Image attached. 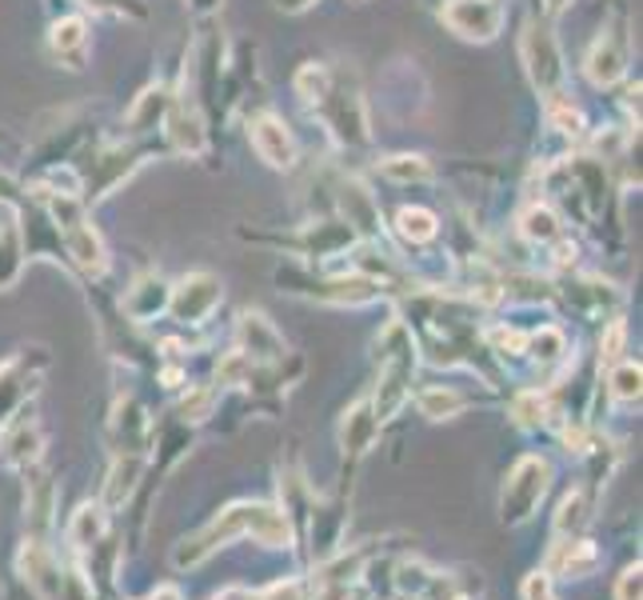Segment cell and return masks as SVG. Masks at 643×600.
<instances>
[{
	"label": "cell",
	"instance_id": "6da1fadb",
	"mask_svg": "<svg viewBox=\"0 0 643 600\" xmlns=\"http://www.w3.org/2000/svg\"><path fill=\"white\" fill-rule=\"evenodd\" d=\"M240 537H252L264 548H292L296 545V525L281 505H260V501H236L220 516H212L200 533L177 545V569H197L217 548L232 545Z\"/></svg>",
	"mask_w": 643,
	"mask_h": 600
},
{
	"label": "cell",
	"instance_id": "7a4b0ae2",
	"mask_svg": "<svg viewBox=\"0 0 643 600\" xmlns=\"http://www.w3.org/2000/svg\"><path fill=\"white\" fill-rule=\"evenodd\" d=\"M412 369H415V345L404 320H392L380 337V380H376L372 412L376 421H392L396 412L404 409V400L412 397Z\"/></svg>",
	"mask_w": 643,
	"mask_h": 600
},
{
	"label": "cell",
	"instance_id": "3957f363",
	"mask_svg": "<svg viewBox=\"0 0 643 600\" xmlns=\"http://www.w3.org/2000/svg\"><path fill=\"white\" fill-rule=\"evenodd\" d=\"M551 488V464L544 456H519L512 473L504 476V493H499V520L504 525H524L536 516L540 501Z\"/></svg>",
	"mask_w": 643,
	"mask_h": 600
},
{
	"label": "cell",
	"instance_id": "277c9868",
	"mask_svg": "<svg viewBox=\"0 0 643 600\" xmlns=\"http://www.w3.org/2000/svg\"><path fill=\"white\" fill-rule=\"evenodd\" d=\"M524 64H528V76L531 85L540 88L548 96H563V61H560V49H556V36L540 24H528L524 32Z\"/></svg>",
	"mask_w": 643,
	"mask_h": 600
},
{
	"label": "cell",
	"instance_id": "5b68a950",
	"mask_svg": "<svg viewBox=\"0 0 643 600\" xmlns=\"http://www.w3.org/2000/svg\"><path fill=\"white\" fill-rule=\"evenodd\" d=\"M224 301V288L212 273H192L185 276L172 296H168V313L177 316L180 325H204L208 316L217 313V305Z\"/></svg>",
	"mask_w": 643,
	"mask_h": 600
},
{
	"label": "cell",
	"instance_id": "8992f818",
	"mask_svg": "<svg viewBox=\"0 0 643 600\" xmlns=\"http://www.w3.org/2000/svg\"><path fill=\"white\" fill-rule=\"evenodd\" d=\"M444 24L464 41H492L504 24V9L496 0H447Z\"/></svg>",
	"mask_w": 643,
	"mask_h": 600
},
{
	"label": "cell",
	"instance_id": "52a82bcc",
	"mask_svg": "<svg viewBox=\"0 0 643 600\" xmlns=\"http://www.w3.org/2000/svg\"><path fill=\"white\" fill-rule=\"evenodd\" d=\"M603 565V552L592 545V540L583 537H560L556 545H551L548 552V565H544V572H548L551 580H588L595 569Z\"/></svg>",
	"mask_w": 643,
	"mask_h": 600
},
{
	"label": "cell",
	"instance_id": "ba28073f",
	"mask_svg": "<svg viewBox=\"0 0 643 600\" xmlns=\"http://www.w3.org/2000/svg\"><path fill=\"white\" fill-rule=\"evenodd\" d=\"M32 352H36V357L21 352V357H12V360H4V365H0V421H9L12 412H17L24 400H29L32 380H36V372L44 369L41 348H32Z\"/></svg>",
	"mask_w": 643,
	"mask_h": 600
},
{
	"label": "cell",
	"instance_id": "9c48e42d",
	"mask_svg": "<svg viewBox=\"0 0 643 600\" xmlns=\"http://www.w3.org/2000/svg\"><path fill=\"white\" fill-rule=\"evenodd\" d=\"M236 340H240V352L252 360V365H276L284 360V337L272 328V320L264 313H244L236 325Z\"/></svg>",
	"mask_w": 643,
	"mask_h": 600
},
{
	"label": "cell",
	"instance_id": "30bf717a",
	"mask_svg": "<svg viewBox=\"0 0 643 600\" xmlns=\"http://www.w3.org/2000/svg\"><path fill=\"white\" fill-rule=\"evenodd\" d=\"M252 148L268 169H292L296 165V140L276 116H256L252 120Z\"/></svg>",
	"mask_w": 643,
	"mask_h": 600
},
{
	"label": "cell",
	"instance_id": "8fae6325",
	"mask_svg": "<svg viewBox=\"0 0 643 600\" xmlns=\"http://www.w3.org/2000/svg\"><path fill=\"white\" fill-rule=\"evenodd\" d=\"M41 449H44L41 424L32 421L29 412H21V421H12L4 441H0V461L9 464V469H36Z\"/></svg>",
	"mask_w": 643,
	"mask_h": 600
},
{
	"label": "cell",
	"instance_id": "7c38bea8",
	"mask_svg": "<svg viewBox=\"0 0 643 600\" xmlns=\"http://www.w3.org/2000/svg\"><path fill=\"white\" fill-rule=\"evenodd\" d=\"M108 429H113L116 453H145V449H148V436H152V421H148L145 409H140V404H136L133 397L116 400Z\"/></svg>",
	"mask_w": 643,
	"mask_h": 600
},
{
	"label": "cell",
	"instance_id": "4fadbf2b",
	"mask_svg": "<svg viewBox=\"0 0 643 600\" xmlns=\"http://www.w3.org/2000/svg\"><path fill=\"white\" fill-rule=\"evenodd\" d=\"M68 548H73L76 557L88 560L96 548L108 540V508L104 505H81L68 520V533H64Z\"/></svg>",
	"mask_w": 643,
	"mask_h": 600
},
{
	"label": "cell",
	"instance_id": "5bb4252c",
	"mask_svg": "<svg viewBox=\"0 0 643 600\" xmlns=\"http://www.w3.org/2000/svg\"><path fill=\"white\" fill-rule=\"evenodd\" d=\"M61 236H64V253L73 256V261L81 264L88 276H101L104 269H108V256H104L101 232L88 224V217H84V221H76V224H64Z\"/></svg>",
	"mask_w": 643,
	"mask_h": 600
},
{
	"label": "cell",
	"instance_id": "9a60e30c",
	"mask_svg": "<svg viewBox=\"0 0 643 600\" xmlns=\"http://www.w3.org/2000/svg\"><path fill=\"white\" fill-rule=\"evenodd\" d=\"M376 429H380V421H376V412H372V400H356L352 409L344 412V421H340V449H344V456L360 461V456L376 444Z\"/></svg>",
	"mask_w": 643,
	"mask_h": 600
},
{
	"label": "cell",
	"instance_id": "2e32d148",
	"mask_svg": "<svg viewBox=\"0 0 643 600\" xmlns=\"http://www.w3.org/2000/svg\"><path fill=\"white\" fill-rule=\"evenodd\" d=\"M49 49L68 69H84V61H88V24L81 17H61L49 32Z\"/></svg>",
	"mask_w": 643,
	"mask_h": 600
},
{
	"label": "cell",
	"instance_id": "e0dca14e",
	"mask_svg": "<svg viewBox=\"0 0 643 600\" xmlns=\"http://www.w3.org/2000/svg\"><path fill=\"white\" fill-rule=\"evenodd\" d=\"M168 296H172V288L160 276H140L125 293V313L133 316L136 325H148V320L168 313Z\"/></svg>",
	"mask_w": 643,
	"mask_h": 600
},
{
	"label": "cell",
	"instance_id": "ac0fdd59",
	"mask_svg": "<svg viewBox=\"0 0 643 600\" xmlns=\"http://www.w3.org/2000/svg\"><path fill=\"white\" fill-rule=\"evenodd\" d=\"M140 476H145V453H116L108 485H104V508L128 505V496L136 493Z\"/></svg>",
	"mask_w": 643,
	"mask_h": 600
},
{
	"label": "cell",
	"instance_id": "d6986e66",
	"mask_svg": "<svg viewBox=\"0 0 643 600\" xmlns=\"http://www.w3.org/2000/svg\"><path fill=\"white\" fill-rule=\"evenodd\" d=\"M623 69H628V49H623V41L620 36H600L595 49L588 53V76H592V85L612 88L623 76Z\"/></svg>",
	"mask_w": 643,
	"mask_h": 600
},
{
	"label": "cell",
	"instance_id": "ffe728a7",
	"mask_svg": "<svg viewBox=\"0 0 643 600\" xmlns=\"http://www.w3.org/2000/svg\"><path fill=\"white\" fill-rule=\"evenodd\" d=\"M415 409L428 421H452V417H460L467 409V397L456 389H444V385H432V389L415 392Z\"/></svg>",
	"mask_w": 643,
	"mask_h": 600
},
{
	"label": "cell",
	"instance_id": "44dd1931",
	"mask_svg": "<svg viewBox=\"0 0 643 600\" xmlns=\"http://www.w3.org/2000/svg\"><path fill=\"white\" fill-rule=\"evenodd\" d=\"M52 508H56V485L49 481V473H41L36 481H29V493H24V513H29L36 537L52 525Z\"/></svg>",
	"mask_w": 643,
	"mask_h": 600
},
{
	"label": "cell",
	"instance_id": "7402d4cb",
	"mask_svg": "<svg viewBox=\"0 0 643 600\" xmlns=\"http://www.w3.org/2000/svg\"><path fill=\"white\" fill-rule=\"evenodd\" d=\"M168 105H172V96H168L165 88H148V93L133 105V113H128V128H133V133H152L156 125H165Z\"/></svg>",
	"mask_w": 643,
	"mask_h": 600
},
{
	"label": "cell",
	"instance_id": "603a6c76",
	"mask_svg": "<svg viewBox=\"0 0 643 600\" xmlns=\"http://www.w3.org/2000/svg\"><path fill=\"white\" fill-rule=\"evenodd\" d=\"M588 520H592V505H588V496H583L580 488L563 496L560 513H556V533H560V537H583Z\"/></svg>",
	"mask_w": 643,
	"mask_h": 600
},
{
	"label": "cell",
	"instance_id": "cb8c5ba5",
	"mask_svg": "<svg viewBox=\"0 0 643 600\" xmlns=\"http://www.w3.org/2000/svg\"><path fill=\"white\" fill-rule=\"evenodd\" d=\"M396 232H400L408 244H428V241H436L440 221H436V212H428V209H404L396 217Z\"/></svg>",
	"mask_w": 643,
	"mask_h": 600
},
{
	"label": "cell",
	"instance_id": "d4e9b609",
	"mask_svg": "<svg viewBox=\"0 0 643 600\" xmlns=\"http://www.w3.org/2000/svg\"><path fill=\"white\" fill-rule=\"evenodd\" d=\"M21 264H24L21 232H17V224H4V229H0V288L17 285Z\"/></svg>",
	"mask_w": 643,
	"mask_h": 600
},
{
	"label": "cell",
	"instance_id": "484cf974",
	"mask_svg": "<svg viewBox=\"0 0 643 600\" xmlns=\"http://www.w3.org/2000/svg\"><path fill=\"white\" fill-rule=\"evenodd\" d=\"M344 212H348V224H360L363 232L380 229V212H376V200L360 189V185H344Z\"/></svg>",
	"mask_w": 643,
	"mask_h": 600
},
{
	"label": "cell",
	"instance_id": "4316f807",
	"mask_svg": "<svg viewBox=\"0 0 643 600\" xmlns=\"http://www.w3.org/2000/svg\"><path fill=\"white\" fill-rule=\"evenodd\" d=\"M524 236H528V241H540V244L560 241V221H556V212L544 209V204L524 212Z\"/></svg>",
	"mask_w": 643,
	"mask_h": 600
},
{
	"label": "cell",
	"instance_id": "83f0119b",
	"mask_svg": "<svg viewBox=\"0 0 643 600\" xmlns=\"http://www.w3.org/2000/svg\"><path fill=\"white\" fill-rule=\"evenodd\" d=\"M640 380H643V369L635 360H620L612 369V397L623 400V404H635L640 400Z\"/></svg>",
	"mask_w": 643,
	"mask_h": 600
},
{
	"label": "cell",
	"instance_id": "f1b7e54d",
	"mask_svg": "<svg viewBox=\"0 0 643 600\" xmlns=\"http://www.w3.org/2000/svg\"><path fill=\"white\" fill-rule=\"evenodd\" d=\"M563 352H568V340H563L560 328H540V333L531 337V357L544 360V365H551V360H560Z\"/></svg>",
	"mask_w": 643,
	"mask_h": 600
},
{
	"label": "cell",
	"instance_id": "f546056e",
	"mask_svg": "<svg viewBox=\"0 0 643 600\" xmlns=\"http://www.w3.org/2000/svg\"><path fill=\"white\" fill-rule=\"evenodd\" d=\"M380 169H384V177H392V180H428L432 177L424 157H388Z\"/></svg>",
	"mask_w": 643,
	"mask_h": 600
},
{
	"label": "cell",
	"instance_id": "4dcf8cb0",
	"mask_svg": "<svg viewBox=\"0 0 643 600\" xmlns=\"http://www.w3.org/2000/svg\"><path fill=\"white\" fill-rule=\"evenodd\" d=\"M612 600H643V565H628V569L615 577V592Z\"/></svg>",
	"mask_w": 643,
	"mask_h": 600
},
{
	"label": "cell",
	"instance_id": "1f68e13d",
	"mask_svg": "<svg viewBox=\"0 0 643 600\" xmlns=\"http://www.w3.org/2000/svg\"><path fill=\"white\" fill-rule=\"evenodd\" d=\"M524 600H560L556 597V585H551V577L544 569H536V572H528V580H524Z\"/></svg>",
	"mask_w": 643,
	"mask_h": 600
},
{
	"label": "cell",
	"instance_id": "d6a6232c",
	"mask_svg": "<svg viewBox=\"0 0 643 600\" xmlns=\"http://www.w3.org/2000/svg\"><path fill=\"white\" fill-rule=\"evenodd\" d=\"M212 400H217V392L212 389L192 392V397H185V404H180V417H185V421H204L208 409H212Z\"/></svg>",
	"mask_w": 643,
	"mask_h": 600
},
{
	"label": "cell",
	"instance_id": "836d02e7",
	"mask_svg": "<svg viewBox=\"0 0 643 600\" xmlns=\"http://www.w3.org/2000/svg\"><path fill=\"white\" fill-rule=\"evenodd\" d=\"M623 357V320H615L603 337V360H620Z\"/></svg>",
	"mask_w": 643,
	"mask_h": 600
},
{
	"label": "cell",
	"instance_id": "e575fe53",
	"mask_svg": "<svg viewBox=\"0 0 643 600\" xmlns=\"http://www.w3.org/2000/svg\"><path fill=\"white\" fill-rule=\"evenodd\" d=\"M316 0H276V9L281 12H304V9H312Z\"/></svg>",
	"mask_w": 643,
	"mask_h": 600
},
{
	"label": "cell",
	"instance_id": "d590c367",
	"mask_svg": "<svg viewBox=\"0 0 643 600\" xmlns=\"http://www.w3.org/2000/svg\"><path fill=\"white\" fill-rule=\"evenodd\" d=\"M0 200H17V185L4 172H0Z\"/></svg>",
	"mask_w": 643,
	"mask_h": 600
},
{
	"label": "cell",
	"instance_id": "8d00e7d4",
	"mask_svg": "<svg viewBox=\"0 0 643 600\" xmlns=\"http://www.w3.org/2000/svg\"><path fill=\"white\" fill-rule=\"evenodd\" d=\"M217 4H220V0H192V9H200V12H204V9H217Z\"/></svg>",
	"mask_w": 643,
	"mask_h": 600
},
{
	"label": "cell",
	"instance_id": "74e56055",
	"mask_svg": "<svg viewBox=\"0 0 643 600\" xmlns=\"http://www.w3.org/2000/svg\"><path fill=\"white\" fill-rule=\"evenodd\" d=\"M152 600H180V597H177V592H172V589H160V592H156Z\"/></svg>",
	"mask_w": 643,
	"mask_h": 600
},
{
	"label": "cell",
	"instance_id": "f35d334b",
	"mask_svg": "<svg viewBox=\"0 0 643 600\" xmlns=\"http://www.w3.org/2000/svg\"><path fill=\"white\" fill-rule=\"evenodd\" d=\"M560 9H568V0H548V12H560Z\"/></svg>",
	"mask_w": 643,
	"mask_h": 600
}]
</instances>
